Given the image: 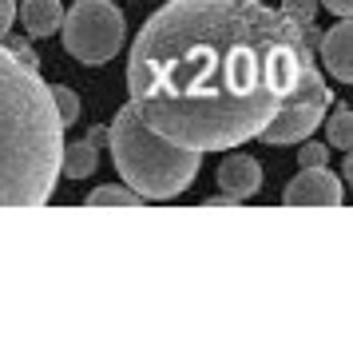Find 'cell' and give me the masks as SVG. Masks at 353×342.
Returning <instances> with one entry per match:
<instances>
[{
    "label": "cell",
    "instance_id": "9a60e30c",
    "mask_svg": "<svg viewBox=\"0 0 353 342\" xmlns=\"http://www.w3.org/2000/svg\"><path fill=\"white\" fill-rule=\"evenodd\" d=\"M325 147L321 144H305L302 140V147H298V167H325Z\"/></svg>",
    "mask_w": 353,
    "mask_h": 342
},
{
    "label": "cell",
    "instance_id": "d6986e66",
    "mask_svg": "<svg viewBox=\"0 0 353 342\" xmlns=\"http://www.w3.org/2000/svg\"><path fill=\"white\" fill-rule=\"evenodd\" d=\"M345 183H350V187H353V147H350V151H345Z\"/></svg>",
    "mask_w": 353,
    "mask_h": 342
},
{
    "label": "cell",
    "instance_id": "30bf717a",
    "mask_svg": "<svg viewBox=\"0 0 353 342\" xmlns=\"http://www.w3.org/2000/svg\"><path fill=\"white\" fill-rule=\"evenodd\" d=\"M99 167V147H92L88 140L64 147V175L68 180H88Z\"/></svg>",
    "mask_w": 353,
    "mask_h": 342
},
{
    "label": "cell",
    "instance_id": "6da1fadb",
    "mask_svg": "<svg viewBox=\"0 0 353 342\" xmlns=\"http://www.w3.org/2000/svg\"><path fill=\"white\" fill-rule=\"evenodd\" d=\"M318 48L262 0H167L131 44L128 92L147 128L191 151L258 140Z\"/></svg>",
    "mask_w": 353,
    "mask_h": 342
},
{
    "label": "cell",
    "instance_id": "7c38bea8",
    "mask_svg": "<svg viewBox=\"0 0 353 342\" xmlns=\"http://www.w3.org/2000/svg\"><path fill=\"white\" fill-rule=\"evenodd\" d=\"M325 135H330V147H337V151H350V147H353V112H350V108L334 112L330 128H325Z\"/></svg>",
    "mask_w": 353,
    "mask_h": 342
},
{
    "label": "cell",
    "instance_id": "52a82bcc",
    "mask_svg": "<svg viewBox=\"0 0 353 342\" xmlns=\"http://www.w3.org/2000/svg\"><path fill=\"white\" fill-rule=\"evenodd\" d=\"M321 64L330 76H337L341 84H353V17H341V24H334L321 36Z\"/></svg>",
    "mask_w": 353,
    "mask_h": 342
},
{
    "label": "cell",
    "instance_id": "277c9868",
    "mask_svg": "<svg viewBox=\"0 0 353 342\" xmlns=\"http://www.w3.org/2000/svg\"><path fill=\"white\" fill-rule=\"evenodd\" d=\"M60 32L80 64H108L123 48V12L112 0H76L64 12Z\"/></svg>",
    "mask_w": 353,
    "mask_h": 342
},
{
    "label": "cell",
    "instance_id": "5b68a950",
    "mask_svg": "<svg viewBox=\"0 0 353 342\" xmlns=\"http://www.w3.org/2000/svg\"><path fill=\"white\" fill-rule=\"evenodd\" d=\"M330 104H334V96H330V84L321 80L318 72V60H310V64L302 68V80H298V88H294V96L286 99V108L274 115V124L258 140L270 147H286V144H302L305 135H314L318 131V124L325 120V112H330Z\"/></svg>",
    "mask_w": 353,
    "mask_h": 342
},
{
    "label": "cell",
    "instance_id": "4fadbf2b",
    "mask_svg": "<svg viewBox=\"0 0 353 342\" xmlns=\"http://www.w3.org/2000/svg\"><path fill=\"white\" fill-rule=\"evenodd\" d=\"M52 99H56V115H60V124L72 128V124L80 120V96H76L72 88H64V84H56V88H52Z\"/></svg>",
    "mask_w": 353,
    "mask_h": 342
},
{
    "label": "cell",
    "instance_id": "9c48e42d",
    "mask_svg": "<svg viewBox=\"0 0 353 342\" xmlns=\"http://www.w3.org/2000/svg\"><path fill=\"white\" fill-rule=\"evenodd\" d=\"M17 17L28 36H52L64 24V4L60 0H24L17 8Z\"/></svg>",
    "mask_w": 353,
    "mask_h": 342
},
{
    "label": "cell",
    "instance_id": "5bb4252c",
    "mask_svg": "<svg viewBox=\"0 0 353 342\" xmlns=\"http://www.w3.org/2000/svg\"><path fill=\"white\" fill-rule=\"evenodd\" d=\"M282 12L298 28H305V24H314V17H318V0H282Z\"/></svg>",
    "mask_w": 353,
    "mask_h": 342
},
{
    "label": "cell",
    "instance_id": "e0dca14e",
    "mask_svg": "<svg viewBox=\"0 0 353 342\" xmlns=\"http://www.w3.org/2000/svg\"><path fill=\"white\" fill-rule=\"evenodd\" d=\"M334 17H353V0H321Z\"/></svg>",
    "mask_w": 353,
    "mask_h": 342
},
{
    "label": "cell",
    "instance_id": "7a4b0ae2",
    "mask_svg": "<svg viewBox=\"0 0 353 342\" xmlns=\"http://www.w3.org/2000/svg\"><path fill=\"white\" fill-rule=\"evenodd\" d=\"M64 171L52 84L0 40V207H44Z\"/></svg>",
    "mask_w": 353,
    "mask_h": 342
},
{
    "label": "cell",
    "instance_id": "2e32d148",
    "mask_svg": "<svg viewBox=\"0 0 353 342\" xmlns=\"http://www.w3.org/2000/svg\"><path fill=\"white\" fill-rule=\"evenodd\" d=\"M12 20H17V0H0V40L8 36Z\"/></svg>",
    "mask_w": 353,
    "mask_h": 342
},
{
    "label": "cell",
    "instance_id": "8fae6325",
    "mask_svg": "<svg viewBox=\"0 0 353 342\" xmlns=\"http://www.w3.org/2000/svg\"><path fill=\"white\" fill-rule=\"evenodd\" d=\"M83 203L88 207H143L147 199L139 191H131V187H96Z\"/></svg>",
    "mask_w": 353,
    "mask_h": 342
},
{
    "label": "cell",
    "instance_id": "ba28073f",
    "mask_svg": "<svg viewBox=\"0 0 353 342\" xmlns=\"http://www.w3.org/2000/svg\"><path fill=\"white\" fill-rule=\"evenodd\" d=\"M219 187H223L226 196H234L239 203L250 199L258 187H262V163H258L254 155H242V151L226 155L223 167H219Z\"/></svg>",
    "mask_w": 353,
    "mask_h": 342
},
{
    "label": "cell",
    "instance_id": "3957f363",
    "mask_svg": "<svg viewBox=\"0 0 353 342\" xmlns=\"http://www.w3.org/2000/svg\"><path fill=\"white\" fill-rule=\"evenodd\" d=\"M112 163L123 175L131 191H139L143 199H175L183 196L203 167V151L171 144L167 135H159L155 128H147L135 108H119L112 124Z\"/></svg>",
    "mask_w": 353,
    "mask_h": 342
},
{
    "label": "cell",
    "instance_id": "ac0fdd59",
    "mask_svg": "<svg viewBox=\"0 0 353 342\" xmlns=\"http://www.w3.org/2000/svg\"><path fill=\"white\" fill-rule=\"evenodd\" d=\"M108 140H112V128H92L88 131V144L92 147H108Z\"/></svg>",
    "mask_w": 353,
    "mask_h": 342
},
{
    "label": "cell",
    "instance_id": "8992f818",
    "mask_svg": "<svg viewBox=\"0 0 353 342\" xmlns=\"http://www.w3.org/2000/svg\"><path fill=\"white\" fill-rule=\"evenodd\" d=\"M282 207H341V180L325 167H302L286 183Z\"/></svg>",
    "mask_w": 353,
    "mask_h": 342
}]
</instances>
